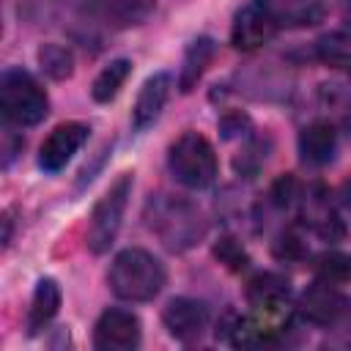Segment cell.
<instances>
[{"instance_id": "obj_20", "label": "cell", "mask_w": 351, "mask_h": 351, "mask_svg": "<svg viewBox=\"0 0 351 351\" xmlns=\"http://www.w3.org/2000/svg\"><path fill=\"white\" fill-rule=\"evenodd\" d=\"M38 66H41V71H44L47 77H52V80H66V77H71V71H74V55H71L69 47L49 41V44H44V47L38 49Z\"/></svg>"}, {"instance_id": "obj_22", "label": "cell", "mask_w": 351, "mask_h": 351, "mask_svg": "<svg viewBox=\"0 0 351 351\" xmlns=\"http://www.w3.org/2000/svg\"><path fill=\"white\" fill-rule=\"evenodd\" d=\"M313 271H315V277L324 280V282L343 285V282L351 277V258L343 255V252H335V250L321 252V255L315 258V263H313Z\"/></svg>"}, {"instance_id": "obj_30", "label": "cell", "mask_w": 351, "mask_h": 351, "mask_svg": "<svg viewBox=\"0 0 351 351\" xmlns=\"http://www.w3.org/2000/svg\"><path fill=\"white\" fill-rule=\"evenodd\" d=\"M346 123H348V129H351V112H348V118H346Z\"/></svg>"}, {"instance_id": "obj_21", "label": "cell", "mask_w": 351, "mask_h": 351, "mask_svg": "<svg viewBox=\"0 0 351 351\" xmlns=\"http://www.w3.org/2000/svg\"><path fill=\"white\" fill-rule=\"evenodd\" d=\"M315 52L326 66L351 69V38L346 33H326L315 41Z\"/></svg>"}, {"instance_id": "obj_3", "label": "cell", "mask_w": 351, "mask_h": 351, "mask_svg": "<svg viewBox=\"0 0 351 351\" xmlns=\"http://www.w3.org/2000/svg\"><path fill=\"white\" fill-rule=\"evenodd\" d=\"M0 107L8 123L36 126L49 112V99L44 88L22 69H5L0 77Z\"/></svg>"}, {"instance_id": "obj_16", "label": "cell", "mask_w": 351, "mask_h": 351, "mask_svg": "<svg viewBox=\"0 0 351 351\" xmlns=\"http://www.w3.org/2000/svg\"><path fill=\"white\" fill-rule=\"evenodd\" d=\"M214 55H217V44L208 36H200L186 47L181 69H178V90L181 93H189V90L197 88V82L203 80V74H206L208 63L214 60Z\"/></svg>"}, {"instance_id": "obj_18", "label": "cell", "mask_w": 351, "mask_h": 351, "mask_svg": "<svg viewBox=\"0 0 351 351\" xmlns=\"http://www.w3.org/2000/svg\"><path fill=\"white\" fill-rule=\"evenodd\" d=\"M129 74H132V60H126V58L110 60V63L96 74V80H93V85H90L93 101H99V104L112 101V99L121 93V88H123V82H126Z\"/></svg>"}, {"instance_id": "obj_23", "label": "cell", "mask_w": 351, "mask_h": 351, "mask_svg": "<svg viewBox=\"0 0 351 351\" xmlns=\"http://www.w3.org/2000/svg\"><path fill=\"white\" fill-rule=\"evenodd\" d=\"M214 258L230 269V271H244L250 266V255L247 250L241 247V241H236L233 236H222L217 244H214Z\"/></svg>"}, {"instance_id": "obj_29", "label": "cell", "mask_w": 351, "mask_h": 351, "mask_svg": "<svg viewBox=\"0 0 351 351\" xmlns=\"http://www.w3.org/2000/svg\"><path fill=\"white\" fill-rule=\"evenodd\" d=\"M337 200H340V206H343V208L351 214V176H348V178L340 184V189H337Z\"/></svg>"}, {"instance_id": "obj_13", "label": "cell", "mask_w": 351, "mask_h": 351, "mask_svg": "<svg viewBox=\"0 0 351 351\" xmlns=\"http://www.w3.org/2000/svg\"><path fill=\"white\" fill-rule=\"evenodd\" d=\"M277 33V25L252 3L247 8H241L233 19V27H230V41L236 49L241 52H252L258 47H263L266 41H271Z\"/></svg>"}, {"instance_id": "obj_17", "label": "cell", "mask_w": 351, "mask_h": 351, "mask_svg": "<svg viewBox=\"0 0 351 351\" xmlns=\"http://www.w3.org/2000/svg\"><path fill=\"white\" fill-rule=\"evenodd\" d=\"M60 310V285L52 277H41L36 282L33 299H30V313H27V329L30 335L41 332Z\"/></svg>"}, {"instance_id": "obj_8", "label": "cell", "mask_w": 351, "mask_h": 351, "mask_svg": "<svg viewBox=\"0 0 351 351\" xmlns=\"http://www.w3.org/2000/svg\"><path fill=\"white\" fill-rule=\"evenodd\" d=\"M88 134H90V126L80 123V121L55 126L38 148V167L44 173H60L71 162V156L85 145Z\"/></svg>"}, {"instance_id": "obj_14", "label": "cell", "mask_w": 351, "mask_h": 351, "mask_svg": "<svg viewBox=\"0 0 351 351\" xmlns=\"http://www.w3.org/2000/svg\"><path fill=\"white\" fill-rule=\"evenodd\" d=\"M167 96H170V74L167 71L151 74L143 82L140 93H137V101H134V110H132V126L137 132L148 129L159 118L162 107L167 104Z\"/></svg>"}, {"instance_id": "obj_4", "label": "cell", "mask_w": 351, "mask_h": 351, "mask_svg": "<svg viewBox=\"0 0 351 351\" xmlns=\"http://www.w3.org/2000/svg\"><path fill=\"white\" fill-rule=\"evenodd\" d=\"M167 167L178 184L189 189H206L217 178V154L203 134L184 132L167 148Z\"/></svg>"}, {"instance_id": "obj_2", "label": "cell", "mask_w": 351, "mask_h": 351, "mask_svg": "<svg viewBox=\"0 0 351 351\" xmlns=\"http://www.w3.org/2000/svg\"><path fill=\"white\" fill-rule=\"evenodd\" d=\"M167 271L156 255L140 247H129L118 252L107 271V285L118 299L126 302H148L165 288Z\"/></svg>"}, {"instance_id": "obj_5", "label": "cell", "mask_w": 351, "mask_h": 351, "mask_svg": "<svg viewBox=\"0 0 351 351\" xmlns=\"http://www.w3.org/2000/svg\"><path fill=\"white\" fill-rule=\"evenodd\" d=\"M129 195H132V173H121L115 178V184L93 206L90 222H88V250L93 255L107 252L110 244L115 241L123 214H126V206H129Z\"/></svg>"}, {"instance_id": "obj_10", "label": "cell", "mask_w": 351, "mask_h": 351, "mask_svg": "<svg viewBox=\"0 0 351 351\" xmlns=\"http://www.w3.org/2000/svg\"><path fill=\"white\" fill-rule=\"evenodd\" d=\"M162 324L165 329L181 340V343H195L203 337L206 326H208V307L197 299L189 296H176L165 304L162 310Z\"/></svg>"}, {"instance_id": "obj_15", "label": "cell", "mask_w": 351, "mask_h": 351, "mask_svg": "<svg viewBox=\"0 0 351 351\" xmlns=\"http://www.w3.org/2000/svg\"><path fill=\"white\" fill-rule=\"evenodd\" d=\"M335 151H337V132H335L332 123L315 121V123H310L299 132L302 162H307L313 167H321V165H329L335 159Z\"/></svg>"}, {"instance_id": "obj_1", "label": "cell", "mask_w": 351, "mask_h": 351, "mask_svg": "<svg viewBox=\"0 0 351 351\" xmlns=\"http://www.w3.org/2000/svg\"><path fill=\"white\" fill-rule=\"evenodd\" d=\"M145 225L173 252H184L206 236L203 211L176 195H151L145 203Z\"/></svg>"}, {"instance_id": "obj_25", "label": "cell", "mask_w": 351, "mask_h": 351, "mask_svg": "<svg viewBox=\"0 0 351 351\" xmlns=\"http://www.w3.org/2000/svg\"><path fill=\"white\" fill-rule=\"evenodd\" d=\"M271 252H274V258L277 261H285V263H296V261H302L304 258V239L299 236V230H293V228H285V230H280L277 233V239H274V244H271Z\"/></svg>"}, {"instance_id": "obj_19", "label": "cell", "mask_w": 351, "mask_h": 351, "mask_svg": "<svg viewBox=\"0 0 351 351\" xmlns=\"http://www.w3.org/2000/svg\"><path fill=\"white\" fill-rule=\"evenodd\" d=\"M269 151H271V140L269 137H250L244 143V148L233 156V170L241 178H255L258 170L266 165Z\"/></svg>"}, {"instance_id": "obj_11", "label": "cell", "mask_w": 351, "mask_h": 351, "mask_svg": "<svg viewBox=\"0 0 351 351\" xmlns=\"http://www.w3.org/2000/svg\"><path fill=\"white\" fill-rule=\"evenodd\" d=\"M299 313L310 324L332 326L348 313V299L340 293V288L335 282L315 280L310 288H304V293L299 299Z\"/></svg>"}, {"instance_id": "obj_28", "label": "cell", "mask_w": 351, "mask_h": 351, "mask_svg": "<svg viewBox=\"0 0 351 351\" xmlns=\"http://www.w3.org/2000/svg\"><path fill=\"white\" fill-rule=\"evenodd\" d=\"M22 145H25V143H22V140L14 143V132L5 129V134H3V154H5V156H3V165H5V167L11 165V159L16 156V151H22Z\"/></svg>"}, {"instance_id": "obj_24", "label": "cell", "mask_w": 351, "mask_h": 351, "mask_svg": "<svg viewBox=\"0 0 351 351\" xmlns=\"http://www.w3.org/2000/svg\"><path fill=\"white\" fill-rule=\"evenodd\" d=\"M156 0H110L107 8L121 25H137L154 11Z\"/></svg>"}, {"instance_id": "obj_7", "label": "cell", "mask_w": 351, "mask_h": 351, "mask_svg": "<svg viewBox=\"0 0 351 351\" xmlns=\"http://www.w3.org/2000/svg\"><path fill=\"white\" fill-rule=\"evenodd\" d=\"M299 214H302V222L324 241H340L346 236V225H343L335 203L329 200L326 186H321V184H313L302 192Z\"/></svg>"}, {"instance_id": "obj_27", "label": "cell", "mask_w": 351, "mask_h": 351, "mask_svg": "<svg viewBox=\"0 0 351 351\" xmlns=\"http://www.w3.org/2000/svg\"><path fill=\"white\" fill-rule=\"evenodd\" d=\"M244 129H250V118L244 112H228L219 118V132L222 137H236L244 134Z\"/></svg>"}, {"instance_id": "obj_12", "label": "cell", "mask_w": 351, "mask_h": 351, "mask_svg": "<svg viewBox=\"0 0 351 351\" xmlns=\"http://www.w3.org/2000/svg\"><path fill=\"white\" fill-rule=\"evenodd\" d=\"M255 5L277 27H288V30L313 27L324 19V3L321 0H255Z\"/></svg>"}, {"instance_id": "obj_26", "label": "cell", "mask_w": 351, "mask_h": 351, "mask_svg": "<svg viewBox=\"0 0 351 351\" xmlns=\"http://www.w3.org/2000/svg\"><path fill=\"white\" fill-rule=\"evenodd\" d=\"M269 197H271V203H274L277 208H291L293 203H299V197H302V186H299V181L288 173V176H280V178L271 184Z\"/></svg>"}, {"instance_id": "obj_9", "label": "cell", "mask_w": 351, "mask_h": 351, "mask_svg": "<svg viewBox=\"0 0 351 351\" xmlns=\"http://www.w3.org/2000/svg\"><path fill=\"white\" fill-rule=\"evenodd\" d=\"M140 318L129 310L110 307L93 326V346L99 351H132L140 346Z\"/></svg>"}, {"instance_id": "obj_6", "label": "cell", "mask_w": 351, "mask_h": 351, "mask_svg": "<svg viewBox=\"0 0 351 351\" xmlns=\"http://www.w3.org/2000/svg\"><path fill=\"white\" fill-rule=\"evenodd\" d=\"M247 304L252 307L255 318L271 329L274 335H280V329L271 324V318H280L282 313H288L291 307V285L285 277L274 274V271H261L247 282Z\"/></svg>"}]
</instances>
